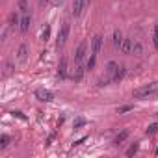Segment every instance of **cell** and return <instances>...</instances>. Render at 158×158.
I'll use <instances>...</instances> for the list:
<instances>
[{
    "mask_svg": "<svg viewBox=\"0 0 158 158\" xmlns=\"http://www.w3.org/2000/svg\"><path fill=\"white\" fill-rule=\"evenodd\" d=\"M28 28H30V17L24 15L23 21H21V32H28Z\"/></svg>",
    "mask_w": 158,
    "mask_h": 158,
    "instance_id": "cell-14",
    "label": "cell"
},
{
    "mask_svg": "<svg viewBox=\"0 0 158 158\" xmlns=\"http://www.w3.org/2000/svg\"><path fill=\"white\" fill-rule=\"evenodd\" d=\"M35 97H37L39 101H43V102H50V101H54V93L48 91V89H37V91H35Z\"/></svg>",
    "mask_w": 158,
    "mask_h": 158,
    "instance_id": "cell-4",
    "label": "cell"
},
{
    "mask_svg": "<svg viewBox=\"0 0 158 158\" xmlns=\"http://www.w3.org/2000/svg\"><path fill=\"white\" fill-rule=\"evenodd\" d=\"M48 35H50V28H48V26H47V28H45V30H43V39H45V41H47V39H48Z\"/></svg>",
    "mask_w": 158,
    "mask_h": 158,
    "instance_id": "cell-26",
    "label": "cell"
},
{
    "mask_svg": "<svg viewBox=\"0 0 158 158\" xmlns=\"http://www.w3.org/2000/svg\"><path fill=\"white\" fill-rule=\"evenodd\" d=\"M13 114H15V115H17V117H19V119H23V121H24V119H26V117H24V115H23V114H21V112H13Z\"/></svg>",
    "mask_w": 158,
    "mask_h": 158,
    "instance_id": "cell-28",
    "label": "cell"
},
{
    "mask_svg": "<svg viewBox=\"0 0 158 158\" xmlns=\"http://www.w3.org/2000/svg\"><path fill=\"white\" fill-rule=\"evenodd\" d=\"M84 125H86V119H84V117L74 119V130H76V128H80V127H84Z\"/></svg>",
    "mask_w": 158,
    "mask_h": 158,
    "instance_id": "cell-18",
    "label": "cell"
},
{
    "mask_svg": "<svg viewBox=\"0 0 158 158\" xmlns=\"http://www.w3.org/2000/svg\"><path fill=\"white\" fill-rule=\"evenodd\" d=\"M130 110H132V106H130V104H125V106L117 108V114H127V112H130Z\"/></svg>",
    "mask_w": 158,
    "mask_h": 158,
    "instance_id": "cell-22",
    "label": "cell"
},
{
    "mask_svg": "<svg viewBox=\"0 0 158 158\" xmlns=\"http://www.w3.org/2000/svg\"><path fill=\"white\" fill-rule=\"evenodd\" d=\"M95 60H97V54H91V58L88 60V69H93L95 67Z\"/></svg>",
    "mask_w": 158,
    "mask_h": 158,
    "instance_id": "cell-21",
    "label": "cell"
},
{
    "mask_svg": "<svg viewBox=\"0 0 158 158\" xmlns=\"http://www.w3.org/2000/svg\"><path fill=\"white\" fill-rule=\"evenodd\" d=\"M58 74H60V78H65L67 76V60L65 58H61V61L58 65Z\"/></svg>",
    "mask_w": 158,
    "mask_h": 158,
    "instance_id": "cell-9",
    "label": "cell"
},
{
    "mask_svg": "<svg viewBox=\"0 0 158 158\" xmlns=\"http://www.w3.org/2000/svg\"><path fill=\"white\" fill-rule=\"evenodd\" d=\"M154 132H158V123H152V125H149V128H147V134H154Z\"/></svg>",
    "mask_w": 158,
    "mask_h": 158,
    "instance_id": "cell-23",
    "label": "cell"
},
{
    "mask_svg": "<svg viewBox=\"0 0 158 158\" xmlns=\"http://www.w3.org/2000/svg\"><path fill=\"white\" fill-rule=\"evenodd\" d=\"M11 69H13V67H11V63H8V65H6V73H4V74H6V76H8V74H10V73H11Z\"/></svg>",
    "mask_w": 158,
    "mask_h": 158,
    "instance_id": "cell-27",
    "label": "cell"
},
{
    "mask_svg": "<svg viewBox=\"0 0 158 158\" xmlns=\"http://www.w3.org/2000/svg\"><path fill=\"white\" fill-rule=\"evenodd\" d=\"M8 145H10V136L2 134V136H0V149H6Z\"/></svg>",
    "mask_w": 158,
    "mask_h": 158,
    "instance_id": "cell-16",
    "label": "cell"
},
{
    "mask_svg": "<svg viewBox=\"0 0 158 158\" xmlns=\"http://www.w3.org/2000/svg\"><path fill=\"white\" fill-rule=\"evenodd\" d=\"M154 47L158 48V24L154 26Z\"/></svg>",
    "mask_w": 158,
    "mask_h": 158,
    "instance_id": "cell-25",
    "label": "cell"
},
{
    "mask_svg": "<svg viewBox=\"0 0 158 158\" xmlns=\"http://www.w3.org/2000/svg\"><path fill=\"white\" fill-rule=\"evenodd\" d=\"M128 134H130L128 130H121V132H119V134L115 136V139H114V143H115V145H119V143H123V141H125V139L128 138Z\"/></svg>",
    "mask_w": 158,
    "mask_h": 158,
    "instance_id": "cell-13",
    "label": "cell"
},
{
    "mask_svg": "<svg viewBox=\"0 0 158 158\" xmlns=\"http://www.w3.org/2000/svg\"><path fill=\"white\" fill-rule=\"evenodd\" d=\"M117 69H119V65H117L115 61H108V65H106V74H108L110 78H114V74L117 73Z\"/></svg>",
    "mask_w": 158,
    "mask_h": 158,
    "instance_id": "cell-10",
    "label": "cell"
},
{
    "mask_svg": "<svg viewBox=\"0 0 158 158\" xmlns=\"http://www.w3.org/2000/svg\"><path fill=\"white\" fill-rule=\"evenodd\" d=\"M158 91V82H154V84H149V86H143V88H138V89H134V99H145L147 95H152V93H156Z\"/></svg>",
    "mask_w": 158,
    "mask_h": 158,
    "instance_id": "cell-1",
    "label": "cell"
},
{
    "mask_svg": "<svg viewBox=\"0 0 158 158\" xmlns=\"http://www.w3.org/2000/svg\"><path fill=\"white\" fill-rule=\"evenodd\" d=\"M132 54H136V56L143 54V47H141L139 41H134V45H132Z\"/></svg>",
    "mask_w": 158,
    "mask_h": 158,
    "instance_id": "cell-15",
    "label": "cell"
},
{
    "mask_svg": "<svg viewBox=\"0 0 158 158\" xmlns=\"http://www.w3.org/2000/svg\"><path fill=\"white\" fill-rule=\"evenodd\" d=\"M19 10L23 13H28V2H26V0H19Z\"/></svg>",
    "mask_w": 158,
    "mask_h": 158,
    "instance_id": "cell-17",
    "label": "cell"
},
{
    "mask_svg": "<svg viewBox=\"0 0 158 158\" xmlns=\"http://www.w3.org/2000/svg\"><path fill=\"white\" fill-rule=\"evenodd\" d=\"M10 23H11L13 26H15V24H21V23H19V15H17V13H11V17H10Z\"/></svg>",
    "mask_w": 158,
    "mask_h": 158,
    "instance_id": "cell-24",
    "label": "cell"
},
{
    "mask_svg": "<svg viewBox=\"0 0 158 158\" xmlns=\"http://www.w3.org/2000/svg\"><path fill=\"white\" fill-rule=\"evenodd\" d=\"M132 45H134V41H132V39H123L121 52H123V54H132Z\"/></svg>",
    "mask_w": 158,
    "mask_h": 158,
    "instance_id": "cell-8",
    "label": "cell"
},
{
    "mask_svg": "<svg viewBox=\"0 0 158 158\" xmlns=\"http://www.w3.org/2000/svg\"><path fill=\"white\" fill-rule=\"evenodd\" d=\"M138 149H139V145H138V143H134V145H132V147L127 151V156H134V154L138 152Z\"/></svg>",
    "mask_w": 158,
    "mask_h": 158,
    "instance_id": "cell-19",
    "label": "cell"
},
{
    "mask_svg": "<svg viewBox=\"0 0 158 158\" xmlns=\"http://www.w3.org/2000/svg\"><path fill=\"white\" fill-rule=\"evenodd\" d=\"M47 2H48V0H41V4H47Z\"/></svg>",
    "mask_w": 158,
    "mask_h": 158,
    "instance_id": "cell-29",
    "label": "cell"
},
{
    "mask_svg": "<svg viewBox=\"0 0 158 158\" xmlns=\"http://www.w3.org/2000/svg\"><path fill=\"white\" fill-rule=\"evenodd\" d=\"M26 56H28V47H26V45H21L19 50H17V60H19L21 63H24V61H26Z\"/></svg>",
    "mask_w": 158,
    "mask_h": 158,
    "instance_id": "cell-7",
    "label": "cell"
},
{
    "mask_svg": "<svg viewBox=\"0 0 158 158\" xmlns=\"http://www.w3.org/2000/svg\"><path fill=\"white\" fill-rule=\"evenodd\" d=\"M82 74H84V69L82 67H76V71H74V80H80Z\"/></svg>",
    "mask_w": 158,
    "mask_h": 158,
    "instance_id": "cell-20",
    "label": "cell"
},
{
    "mask_svg": "<svg viewBox=\"0 0 158 158\" xmlns=\"http://www.w3.org/2000/svg\"><path fill=\"white\" fill-rule=\"evenodd\" d=\"M88 4H89V0H74V2H73V15L78 17V15L84 11V8Z\"/></svg>",
    "mask_w": 158,
    "mask_h": 158,
    "instance_id": "cell-3",
    "label": "cell"
},
{
    "mask_svg": "<svg viewBox=\"0 0 158 158\" xmlns=\"http://www.w3.org/2000/svg\"><path fill=\"white\" fill-rule=\"evenodd\" d=\"M121 45H123V35H121L119 30H115L114 32V47L115 48H121Z\"/></svg>",
    "mask_w": 158,
    "mask_h": 158,
    "instance_id": "cell-12",
    "label": "cell"
},
{
    "mask_svg": "<svg viewBox=\"0 0 158 158\" xmlns=\"http://www.w3.org/2000/svg\"><path fill=\"white\" fill-rule=\"evenodd\" d=\"M127 74V67H119L117 69V73L114 74V78H112V82H119V80H123V76Z\"/></svg>",
    "mask_w": 158,
    "mask_h": 158,
    "instance_id": "cell-11",
    "label": "cell"
},
{
    "mask_svg": "<svg viewBox=\"0 0 158 158\" xmlns=\"http://www.w3.org/2000/svg\"><path fill=\"white\" fill-rule=\"evenodd\" d=\"M101 47H102V35H95L93 37V45H91V52L93 54H99Z\"/></svg>",
    "mask_w": 158,
    "mask_h": 158,
    "instance_id": "cell-6",
    "label": "cell"
},
{
    "mask_svg": "<svg viewBox=\"0 0 158 158\" xmlns=\"http://www.w3.org/2000/svg\"><path fill=\"white\" fill-rule=\"evenodd\" d=\"M67 37H69V23H63V26H61V30H60V34H58V47H63L65 45V41H67Z\"/></svg>",
    "mask_w": 158,
    "mask_h": 158,
    "instance_id": "cell-2",
    "label": "cell"
},
{
    "mask_svg": "<svg viewBox=\"0 0 158 158\" xmlns=\"http://www.w3.org/2000/svg\"><path fill=\"white\" fill-rule=\"evenodd\" d=\"M86 48H88V43H86V41H82L80 45H78V48H76V52H74V60H76V61H82V60H84Z\"/></svg>",
    "mask_w": 158,
    "mask_h": 158,
    "instance_id": "cell-5",
    "label": "cell"
}]
</instances>
